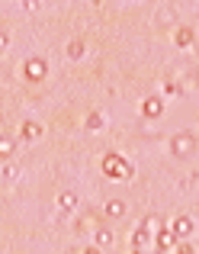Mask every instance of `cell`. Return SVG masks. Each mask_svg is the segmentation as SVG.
I'll list each match as a JSON object with an SVG mask.
<instances>
[{
  "label": "cell",
  "instance_id": "obj_1",
  "mask_svg": "<svg viewBox=\"0 0 199 254\" xmlns=\"http://www.w3.org/2000/svg\"><path fill=\"white\" fill-rule=\"evenodd\" d=\"M199 138H196V129H180L170 135V155L177 158V161H183V158H190L196 151Z\"/></svg>",
  "mask_w": 199,
  "mask_h": 254
},
{
  "label": "cell",
  "instance_id": "obj_2",
  "mask_svg": "<svg viewBox=\"0 0 199 254\" xmlns=\"http://www.w3.org/2000/svg\"><path fill=\"white\" fill-rule=\"evenodd\" d=\"M103 174L112 180H129L132 177V164L125 161V158H119L116 151H109V155L103 158Z\"/></svg>",
  "mask_w": 199,
  "mask_h": 254
},
{
  "label": "cell",
  "instance_id": "obj_3",
  "mask_svg": "<svg viewBox=\"0 0 199 254\" xmlns=\"http://www.w3.org/2000/svg\"><path fill=\"white\" fill-rule=\"evenodd\" d=\"M23 74L29 77V81H42V77L49 74V64H45L42 58H29V62L23 64Z\"/></svg>",
  "mask_w": 199,
  "mask_h": 254
},
{
  "label": "cell",
  "instance_id": "obj_4",
  "mask_svg": "<svg viewBox=\"0 0 199 254\" xmlns=\"http://www.w3.org/2000/svg\"><path fill=\"white\" fill-rule=\"evenodd\" d=\"M161 113H164V100H161V97H148V100L142 103V116H148V119H157Z\"/></svg>",
  "mask_w": 199,
  "mask_h": 254
},
{
  "label": "cell",
  "instance_id": "obj_5",
  "mask_svg": "<svg viewBox=\"0 0 199 254\" xmlns=\"http://www.w3.org/2000/svg\"><path fill=\"white\" fill-rule=\"evenodd\" d=\"M177 245V232L174 229H157V251H170Z\"/></svg>",
  "mask_w": 199,
  "mask_h": 254
},
{
  "label": "cell",
  "instance_id": "obj_6",
  "mask_svg": "<svg viewBox=\"0 0 199 254\" xmlns=\"http://www.w3.org/2000/svg\"><path fill=\"white\" fill-rule=\"evenodd\" d=\"M170 229L177 232V238H190V235H193V229H196V225H193V219H190V216H180L174 225H170Z\"/></svg>",
  "mask_w": 199,
  "mask_h": 254
},
{
  "label": "cell",
  "instance_id": "obj_7",
  "mask_svg": "<svg viewBox=\"0 0 199 254\" xmlns=\"http://www.w3.org/2000/svg\"><path fill=\"white\" fill-rule=\"evenodd\" d=\"M58 206H61L64 212H74L77 209V193H71V190L61 193V196H58Z\"/></svg>",
  "mask_w": 199,
  "mask_h": 254
},
{
  "label": "cell",
  "instance_id": "obj_8",
  "mask_svg": "<svg viewBox=\"0 0 199 254\" xmlns=\"http://www.w3.org/2000/svg\"><path fill=\"white\" fill-rule=\"evenodd\" d=\"M106 216L122 219L125 216V203H122V199H109V203H106Z\"/></svg>",
  "mask_w": 199,
  "mask_h": 254
},
{
  "label": "cell",
  "instance_id": "obj_9",
  "mask_svg": "<svg viewBox=\"0 0 199 254\" xmlns=\"http://www.w3.org/2000/svg\"><path fill=\"white\" fill-rule=\"evenodd\" d=\"M94 235H97V245H100V248H106V245H112V242H116V235H112V229H97Z\"/></svg>",
  "mask_w": 199,
  "mask_h": 254
},
{
  "label": "cell",
  "instance_id": "obj_10",
  "mask_svg": "<svg viewBox=\"0 0 199 254\" xmlns=\"http://www.w3.org/2000/svg\"><path fill=\"white\" fill-rule=\"evenodd\" d=\"M161 222H164L161 216H145L142 222H138V229H145V232H154V229H161Z\"/></svg>",
  "mask_w": 199,
  "mask_h": 254
},
{
  "label": "cell",
  "instance_id": "obj_11",
  "mask_svg": "<svg viewBox=\"0 0 199 254\" xmlns=\"http://www.w3.org/2000/svg\"><path fill=\"white\" fill-rule=\"evenodd\" d=\"M177 45H180V49H187V45H193V29H190V26H183V29L177 32Z\"/></svg>",
  "mask_w": 199,
  "mask_h": 254
},
{
  "label": "cell",
  "instance_id": "obj_12",
  "mask_svg": "<svg viewBox=\"0 0 199 254\" xmlns=\"http://www.w3.org/2000/svg\"><path fill=\"white\" fill-rule=\"evenodd\" d=\"M84 49H87V45H84L81 39H71V42H68V58H81Z\"/></svg>",
  "mask_w": 199,
  "mask_h": 254
},
{
  "label": "cell",
  "instance_id": "obj_13",
  "mask_svg": "<svg viewBox=\"0 0 199 254\" xmlns=\"http://www.w3.org/2000/svg\"><path fill=\"white\" fill-rule=\"evenodd\" d=\"M39 135H42L39 123H23V138H39Z\"/></svg>",
  "mask_w": 199,
  "mask_h": 254
},
{
  "label": "cell",
  "instance_id": "obj_14",
  "mask_svg": "<svg viewBox=\"0 0 199 254\" xmlns=\"http://www.w3.org/2000/svg\"><path fill=\"white\" fill-rule=\"evenodd\" d=\"M148 238H151V232L135 229V235H132V245H135V248H142V245H148Z\"/></svg>",
  "mask_w": 199,
  "mask_h": 254
},
{
  "label": "cell",
  "instance_id": "obj_15",
  "mask_svg": "<svg viewBox=\"0 0 199 254\" xmlns=\"http://www.w3.org/2000/svg\"><path fill=\"white\" fill-rule=\"evenodd\" d=\"M87 129H103V116L100 113H90L87 116Z\"/></svg>",
  "mask_w": 199,
  "mask_h": 254
},
{
  "label": "cell",
  "instance_id": "obj_16",
  "mask_svg": "<svg viewBox=\"0 0 199 254\" xmlns=\"http://www.w3.org/2000/svg\"><path fill=\"white\" fill-rule=\"evenodd\" d=\"M0 151H3V155H13V142H10V138H3V145H0Z\"/></svg>",
  "mask_w": 199,
  "mask_h": 254
},
{
  "label": "cell",
  "instance_id": "obj_17",
  "mask_svg": "<svg viewBox=\"0 0 199 254\" xmlns=\"http://www.w3.org/2000/svg\"><path fill=\"white\" fill-rule=\"evenodd\" d=\"M81 254H103V248H100V245H90V248H84Z\"/></svg>",
  "mask_w": 199,
  "mask_h": 254
},
{
  "label": "cell",
  "instance_id": "obj_18",
  "mask_svg": "<svg viewBox=\"0 0 199 254\" xmlns=\"http://www.w3.org/2000/svg\"><path fill=\"white\" fill-rule=\"evenodd\" d=\"M177 254H193V245H180V248H177Z\"/></svg>",
  "mask_w": 199,
  "mask_h": 254
},
{
  "label": "cell",
  "instance_id": "obj_19",
  "mask_svg": "<svg viewBox=\"0 0 199 254\" xmlns=\"http://www.w3.org/2000/svg\"><path fill=\"white\" fill-rule=\"evenodd\" d=\"M157 254H167V251H157Z\"/></svg>",
  "mask_w": 199,
  "mask_h": 254
}]
</instances>
